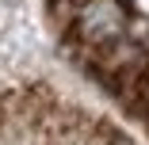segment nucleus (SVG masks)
Instances as JSON below:
<instances>
[{
  "label": "nucleus",
  "instance_id": "obj_1",
  "mask_svg": "<svg viewBox=\"0 0 149 145\" xmlns=\"http://www.w3.org/2000/svg\"><path fill=\"white\" fill-rule=\"evenodd\" d=\"M130 12L123 0H88L77 15V38L88 46H111L126 35Z\"/></svg>",
  "mask_w": 149,
  "mask_h": 145
}]
</instances>
